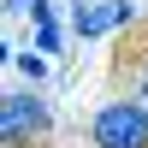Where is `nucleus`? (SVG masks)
<instances>
[{
  "label": "nucleus",
  "instance_id": "1",
  "mask_svg": "<svg viewBox=\"0 0 148 148\" xmlns=\"http://www.w3.org/2000/svg\"><path fill=\"white\" fill-rule=\"evenodd\" d=\"M95 148H148V107L136 95H119V101L95 107V125H89Z\"/></svg>",
  "mask_w": 148,
  "mask_h": 148
},
{
  "label": "nucleus",
  "instance_id": "2",
  "mask_svg": "<svg viewBox=\"0 0 148 148\" xmlns=\"http://www.w3.org/2000/svg\"><path fill=\"white\" fill-rule=\"evenodd\" d=\"M47 125H53V113H47L42 95L12 89L6 101H0V142H6V148H30V142H42Z\"/></svg>",
  "mask_w": 148,
  "mask_h": 148
},
{
  "label": "nucleus",
  "instance_id": "3",
  "mask_svg": "<svg viewBox=\"0 0 148 148\" xmlns=\"http://www.w3.org/2000/svg\"><path fill=\"white\" fill-rule=\"evenodd\" d=\"M130 18H136V0H101V6H77L71 12V30H77L83 42H95V36L119 30V24H130Z\"/></svg>",
  "mask_w": 148,
  "mask_h": 148
},
{
  "label": "nucleus",
  "instance_id": "4",
  "mask_svg": "<svg viewBox=\"0 0 148 148\" xmlns=\"http://www.w3.org/2000/svg\"><path fill=\"white\" fill-rule=\"evenodd\" d=\"M30 24H36V53H59V18H53L47 0L30 6Z\"/></svg>",
  "mask_w": 148,
  "mask_h": 148
},
{
  "label": "nucleus",
  "instance_id": "5",
  "mask_svg": "<svg viewBox=\"0 0 148 148\" xmlns=\"http://www.w3.org/2000/svg\"><path fill=\"white\" fill-rule=\"evenodd\" d=\"M12 59H18V71H24V77L36 83V89L47 83V59H42V53H12Z\"/></svg>",
  "mask_w": 148,
  "mask_h": 148
},
{
  "label": "nucleus",
  "instance_id": "6",
  "mask_svg": "<svg viewBox=\"0 0 148 148\" xmlns=\"http://www.w3.org/2000/svg\"><path fill=\"white\" fill-rule=\"evenodd\" d=\"M136 101H142V107H148V77H142V83H136Z\"/></svg>",
  "mask_w": 148,
  "mask_h": 148
},
{
  "label": "nucleus",
  "instance_id": "7",
  "mask_svg": "<svg viewBox=\"0 0 148 148\" xmlns=\"http://www.w3.org/2000/svg\"><path fill=\"white\" fill-rule=\"evenodd\" d=\"M6 6H24V12H30V6H36V0H6Z\"/></svg>",
  "mask_w": 148,
  "mask_h": 148
}]
</instances>
